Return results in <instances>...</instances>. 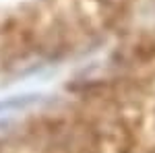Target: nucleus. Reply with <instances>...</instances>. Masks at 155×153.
<instances>
[{
    "label": "nucleus",
    "mask_w": 155,
    "mask_h": 153,
    "mask_svg": "<svg viewBox=\"0 0 155 153\" xmlns=\"http://www.w3.org/2000/svg\"><path fill=\"white\" fill-rule=\"evenodd\" d=\"M46 2L33 0L0 17V75H11L41 58Z\"/></svg>",
    "instance_id": "1"
}]
</instances>
